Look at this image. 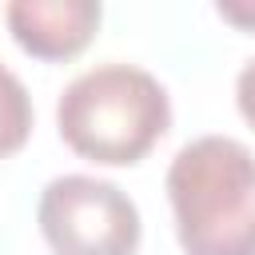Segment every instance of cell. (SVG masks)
<instances>
[{
	"instance_id": "277c9868",
	"label": "cell",
	"mask_w": 255,
	"mask_h": 255,
	"mask_svg": "<svg viewBox=\"0 0 255 255\" xmlns=\"http://www.w3.org/2000/svg\"><path fill=\"white\" fill-rule=\"evenodd\" d=\"M96 0H12L4 8L12 40L36 60H72L100 28Z\"/></svg>"
},
{
	"instance_id": "5b68a950",
	"label": "cell",
	"mask_w": 255,
	"mask_h": 255,
	"mask_svg": "<svg viewBox=\"0 0 255 255\" xmlns=\"http://www.w3.org/2000/svg\"><path fill=\"white\" fill-rule=\"evenodd\" d=\"M32 135V96L24 80L0 64V159L20 151Z\"/></svg>"
},
{
	"instance_id": "7a4b0ae2",
	"label": "cell",
	"mask_w": 255,
	"mask_h": 255,
	"mask_svg": "<svg viewBox=\"0 0 255 255\" xmlns=\"http://www.w3.org/2000/svg\"><path fill=\"white\" fill-rule=\"evenodd\" d=\"M171 124V100L163 84L135 64H96L80 72L56 104L60 139L108 167L139 163Z\"/></svg>"
},
{
	"instance_id": "6da1fadb",
	"label": "cell",
	"mask_w": 255,
	"mask_h": 255,
	"mask_svg": "<svg viewBox=\"0 0 255 255\" xmlns=\"http://www.w3.org/2000/svg\"><path fill=\"white\" fill-rule=\"evenodd\" d=\"M183 255H255V155L231 135L183 143L167 167Z\"/></svg>"
},
{
	"instance_id": "8992f818",
	"label": "cell",
	"mask_w": 255,
	"mask_h": 255,
	"mask_svg": "<svg viewBox=\"0 0 255 255\" xmlns=\"http://www.w3.org/2000/svg\"><path fill=\"white\" fill-rule=\"evenodd\" d=\"M235 100H239V112L243 120L255 128V56L239 68V80H235Z\"/></svg>"
},
{
	"instance_id": "52a82bcc",
	"label": "cell",
	"mask_w": 255,
	"mask_h": 255,
	"mask_svg": "<svg viewBox=\"0 0 255 255\" xmlns=\"http://www.w3.org/2000/svg\"><path fill=\"white\" fill-rule=\"evenodd\" d=\"M215 12H219L223 20H231V24L247 28V32H255V0H219Z\"/></svg>"
},
{
	"instance_id": "3957f363",
	"label": "cell",
	"mask_w": 255,
	"mask_h": 255,
	"mask_svg": "<svg viewBox=\"0 0 255 255\" xmlns=\"http://www.w3.org/2000/svg\"><path fill=\"white\" fill-rule=\"evenodd\" d=\"M36 223L56 255H135L139 207L112 179L56 175L36 203Z\"/></svg>"
}]
</instances>
